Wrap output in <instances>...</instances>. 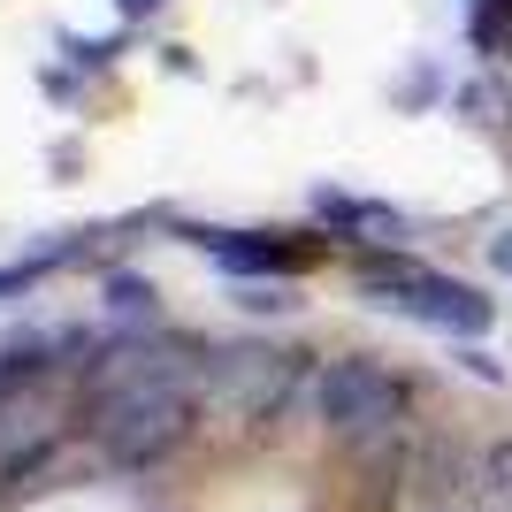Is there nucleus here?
<instances>
[{
	"instance_id": "obj_5",
	"label": "nucleus",
	"mask_w": 512,
	"mask_h": 512,
	"mask_svg": "<svg viewBox=\"0 0 512 512\" xmlns=\"http://www.w3.org/2000/svg\"><path fill=\"white\" fill-rule=\"evenodd\" d=\"M482 474H490L497 505H512V436H505V444H490V451H482Z\"/></svg>"
},
{
	"instance_id": "obj_1",
	"label": "nucleus",
	"mask_w": 512,
	"mask_h": 512,
	"mask_svg": "<svg viewBox=\"0 0 512 512\" xmlns=\"http://www.w3.org/2000/svg\"><path fill=\"white\" fill-rule=\"evenodd\" d=\"M199 413V367L176 352H123L92 375V436L115 467H153L192 436Z\"/></svg>"
},
{
	"instance_id": "obj_6",
	"label": "nucleus",
	"mask_w": 512,
	"mask_h": 512,
	"mask_svg": "<svg viewBox=\"0 0 512 512\" xmlns=\"http://www.w3.org/2000/svg\"><path fill=\"white\" fill-rule=\"evenodd\" d=\"M490 268L512 283V230H497V237H490Z\"/></svg>"
},
{
	"instance_id": "obj_2",
	"label": "nucleus",
	"mask_w": 512,
	"mask_h": 512,
	"mask_svg": "<svg viewBox=\"0 0 512 512\" xmlns=\"http://www.w3.org/2000/svg\"><path fill=\"white\" fill-rule=\"evenodd\" d=\"M367 291H375V306H390V314H406V321H428L444 337H490V321H497V306L474 283L444 276V268H421L413 253L367 260Z\"/></svg>"
},
{
	"instance_id": "obj_4",
	"label": "nucleus",
	"mask_w": 512,
	"mask_h": 512,
	"mask_svg": "<svg viewBox=\"0 0 512 512\" xmlns=\"http://www.w3.org/2000/svg\"><path fill=\"white\" fill-rule=\"evenodd\" d=\"M207 253H214V268H230V276H291L299 268V253L291 245H268V237H207Z\"/></svg>"
},
{
	"instance_id": "obj_3",
	"label": "nucleus",
	"mask_w": 512,
	"mask_h": 512,
	"mask_svg": "<svg viewBox=\"0 0 512 512\" xmlns=\"http://www.w3.org/2000/svg\"><path fill=\"white\" fill-rule=\"evenodd\" d=\"M314 406H321V428L360 459V451L398 436V421H406V383L375 360H329L321 383H314Z\"/></svg>"
}]
</instances>
